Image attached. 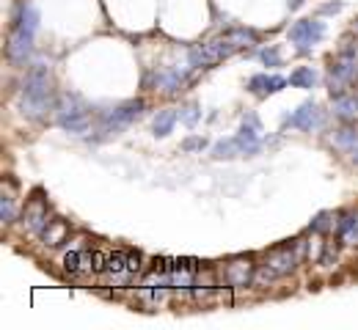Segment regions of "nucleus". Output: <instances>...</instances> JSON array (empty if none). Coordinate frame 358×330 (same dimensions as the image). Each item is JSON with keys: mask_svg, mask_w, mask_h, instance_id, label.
<instances>
[{"mask_svg": "<svg viewBox=\"0 0 358 330\" xmlns=\"http://www.w3.org/2000/svg\"><path fill=\"white\" fill-rule=\"evenodd\" d=\"M50 204L47 198H28L25 209H22V229L28 234H42L50 223Z\"/></svg>", "mask_w": 358, "mask_h": 330, "instance_id": "10", "label": "nucleus"}, {"mask_svg": "<svg viewBox=\"0 0 358 330\" xmlns=\"http://www.w3.org/2000/svg\"><path fill=\"white\" fill-rule=\"evenodd\" d=\"M143 107H146L143 99H130V102H124V105L108 110V113L102 116V121H99V133H102V135H113V133L130 127L135 119L143 116Z\"/></svg>", "mask_w": 358, "mask_h": 330, "instance_id": "7", "label": "nucleus"}, {"mask_svg": "<svg viewBox=\"0 0 358 330\" xmlns=\"http://www.w3.org/2000/svg\"><path fill=\"white\" fill-rule=\"evenodd\" d=\"M254 273H257V267H254V262L248 259V256H234V259H229L224 267V281L226 286H248V283H254Z\"/></svg>", "mask_w": 358, "mask_h": 330, "instance_id": "11", "label": "nucleus"}, {"mask_svg": "<svg viewBox=\"0 0 358 330\" xmlns=\"http://www.w3.org/2000/svg\"><path fill=\"white\" fill-rule=\"evenodd\" d=\"M303 239H295V242H289V245H278V248H273L268 256H265V264L254 273V283L257 286H268L273 283L275 278H284V276H289V273H295V267L301 264V259H303Z\"/></svg>", "mask_w": 358, "mask_h": 330, "instance_id": "4", "label": "nucleus"}, {"mask_svg": "<svg viewBox=\"0 0 358 330\" xmlns=\"http://www.w3.org/2000/svg\"><path fill=\"white\" fill-rule=\"evenodd\" d=\"M350 157H353V163H356V165H358V146H356V149H353V154H350Z\"/></svg>", "mask_w": 358, "mask_h": 330, "instance_id": "28", "label": "nucleus"}, {"mask_svg": "<svg viewBox=\"0 0 358 330\" xmlns=\"http://www.w3.org/2000/svg\"><path fill=\"white\" fill-rule=\"evenodd\" d=\"M14 218H17V198L11 190H6L0 198V220L8 226V223H14Z\"/></svg>", "mask_w": 358, "mask_h": 330, "instance_id": "21", "label": "nucleus"}, {"mask_svg": "<svg viewBox=\"0 0 358 330\" xmlns=\"http://www.w3.org/2000/svg\"><path fill=\"white\" fill-rule=\"evenodd\" d=\"M199 119H201V107L199 105H185V107H179V121L182 124H187V127H196L199 124Z\"/></svg>", "mask_w": 358, "mask_h": 330, "instance_id": "22", "label": "nucleus"}, {"mask_svg": "<svg viewBox=\"0 0 358 330\" xmlns=\"http://www.w3.org/2000/svg\"><path fill=\"white\" fill-rule=\"evenodd\" d=\"M331 143H334L339 151L353 154V149L358 146V133L353 130V127H342V130H336V133L331 135Z\"/></svg>", "mask_w": 358, "mask_h": 330, "instance_id": "19", "label": "nucleus"}, {"mask_svg": "<svg viewBox=\"0 0 358 330\" xmlns=\"http://www.w3.org/2000/svg\"><path fill=\"white\" fill-rule=\"evenodd\" d=\"M334 220H336V218H334L331 212H320V215L312 220V226H309V229H312L314 234H325L328 229H334Z\"/></svg>", "mask_w": 358, "mask_h": 330, "instance_id": "23", "label": "nucleus"}, {"mask_svg": "<svg viewBox=\"0 0 358 330\" xmlns=\"http://www.w3.org/2000/svg\"><path fill=\"white\" fill-rule=\"evenodd\" d=\"M58 99L52 91V77H50V69L45 63H36L31 66V72L25 75V83H22V91H20V110L25 119H45L50 110H55Z\"/></svg>", "mask_w": 358, "mask_h": 330, "instance_id": "1", "label": "nucleus"}, {"mask_svg": "<svg viewBox=\"0 0 358 330\" xmlns=\"http://www.w3.org/2000/svg\"><path fill=\"white\" fill-rule=\"evenodd\" d=\"M64 267H66V273H72V276H83V273H94V256H91V250H78V248H72L66 256H64Z\"/></svg>", "mask_w": 358, "mask_h": 330, "instance_id": "14", "label": "nucleus"}, {"mask_svg": "<svg viewBox=\"0 0 358 330\" xmlns=\"http://www.w3.org/2000/svg\"><path fill=\"white\" fill-rule=\"evenodd\" d=\"M356 33H358V22H356Z\"/></svg>", "mask_w": 358, "mask_h": 330, "instance_id": "29", "label": "nucleus"}, {"mask_svg": "<svg viewBox=\"0 0 358 330\" xmlns=\"http://www.w3.org/2000/svg\"><path fill=\"white\" fill-rule=\"evenodd\" d=\"M207 146V141L201 135H193V138H185L182 141V151H201Z\"/></svg>", "mask_w": 358, "mask_h": 330, "instance_id": "26", "label": "nucleus"}, {"mask_svg": "<svg viewBox=\"0 0 358 330\" xmlns=\"http://www.w3.org/2000/svg\"><path fill=\"white\" fill-rule=\"evenodd\" d=\"M127 273H141V253H138V250H135V253H130V256H127Z\"/></svg>", "mask_w": 358, "mask_h": 330, "instance_id": "27", "label": "nucleus"}, {"mask_svg": "<svg viewBox=\"0 0 358 330\" xmlns=\"http://www.w3.org/2000/svg\"><path fill=\"white\" fill-rule=\"evenodd\" d=\"M55 121L61 130L66 133H89L91 127V113L89 105L83 102V96L78 94H61L58 105H55Z\"/></svg>", "mask_w": 358, "mask_h": 330, "instance_id": "5", "label": "nucleus"}, {"mask_svg": "<svg viewBox=\"0 0 358 330\" xmlns=\"http://www.w3.org/2000/svg\"><path fill=\"white\" fill-rule=\"evenodd\" d=\"M39 237H42V242H45L47 248H58V245L69 242V223L61 220V218H52V220L47 223V229Z\"/></svg>", "mask_w": 358, "mask_h": 330, "instance_id": "15", "label": "nucleus"}, {"mask_svg": "<svg viewBox=\"0 0 358 330\" xmlns=\"http://www.w3.org/2000/svg\"><path fill=\"white\" fill-rule=\"evenodd\" d=\"M284 130H301V133H312L317 127H322V110L317 102H303L292 116H284L281 121Z\"/></svg>", "mask_w": 358, "mask_h": 330, "instance_id": "9", "label": "nucleus"}, {"mask_svg": "<svg viewBox=\"0 0 358 330\" xmlns=\"http://www.w3.org/2000/svg\"><path fill=\"white\" fill-rule=\"evenodd\" d=\"M289 86V77H281V75H268V72H262V75H254L251 80H248V91L257 96H270V94H278L281 89H287Z\"/></svg>", "mask_w": 358, "mask_h": 330, "instance_id": "12", "label": "nucleus"}, {"mask_svg": "<svg viewBox=\"0 0 358 330\" xmlns=\"http://www.w3.org/2000/svg\"><path fill=\"white\" fill-rule=\"evenodd\" d=\"M259 61L265 66H281V50H278V45H268L265 50H259Z\"/></svg>", "mask_w": 358, "mask_h": 330, "instance_id": "24", "label": "nucleus"}, {"mask_svg": "<svg viewBox=\"0 0 358 330\" xmlns=\"http://www.w3.org/2000/svg\"><path fill=\"white\" fill-rule=\"evenodd\" d=\"M334 116L342 119V121L358 119V96H353V94L334 96Z\"/></svg>", "mask_w": 358, "mask_h": 330, "instance_id": "18", "label": "nucleus"}, {"mask_svg": "<svg viewBox=\"0 0 358 330\" xmlns=\"http://www.w3.org/2000/svg\"><path fill=\"white\" fill-rule=\"evenodd\" d=\"M336 237L342 245H358V207L336 215Z\"/></svg>", "mask_w": 358, "mask_h": 330, "instance_id": "13", "label": "nucleus"}, {"mask_svg": "<svg viewBox=\"0 0 358 330\" xmlns=\"http://www.w3.org/2000/svg\"><path fill=\"white\" fill-rule=\"evenodd\" d=\"M356 75H358V58L353 47L342 50L336 58H331V66H328V89H331V96L345 94V89L353 86Z\"/></svg>", "mask_w": 358, "mask_h": 330, "instance_id": "6", "label": "nucleus"}, {"mask_svg": "<svg viewBox=\"0 0 358 330\" xmlns=\"http://www.w3.org/2000/svg\"><path fill=\"white\" fill-rule=\"evenodd\" d=\"M177 119H179V110H174V107L160 110V113L155 116V121H152V133H155V138H166V135H171Z\"/></svg>", "mask_w": 358, "mask_h": 330, "instance_id": "17", "label": "nucleus"}, {"mask_svg": "<svg viewBox=\"0 0 358 330\" xmlns=\"http://www.w3.org/2000/svg\"><path fill=\"white\" fill-rule=\"evenodd\" d=\"M289 86L292 89H303V91H309L317 86V72H314L312 66H298L292 75H289Z\"/></svg>", "mask_w": 358, "mask_h": 330, "instance_id": "20", "label": "nucleus"}, {"mask_svg": "<svg viewBox=\"0 0 358 330\" xmlns=\"http://www.w3.org/2000/svg\"><path fill=\"white\" fill-rule=\"evenodd\" d=\"M257 31L251 28H231L221 36L204 42V45H196L190 50V66L193 69H201V66H215L218 61H224L229 55H234L237 50L248 47V45H257Z\"/></svg>", "mask_w": 358, "mask_h": 330, "instance_id": "2", "label": "nucleus"}, {"mask_svg": "<svg viewBox=\"0 0 358 330\" xmlns=\"http://www.w3.org/2000/svg\"><path fill=\"white\" fill-rule=\"evenodd\" d=\"M287 36L298 47V52H312L314 45H320L322 36H325V22H320V20H301V22H295L289 28Z\"/></svg>", "mask_w": 358, "mask_h": 330, "instance_id": "8", "label": "nucleus"}, {"mask_svg": "<svg viewBox=\"0 0 358 330\" xmlns=\"http://www.w3.org/2000/svg\"><path fill=\"white\" fill-rule=\"evenodd\" d=\"M185 80H187V75H185V72H179V69L160 72V75H155V91L160 89L163 94H177Z\"/></svg>", "mask_w": 358, "mask_h": 330, "instance_id": "16", "label": "nucleus"}, {"mask_svg": "<svg viewBox=\"0 0 358 330\" xmlns=\"http://www.w3.org/2000/svg\"><path fill=\"white\" fill-rule=\"evenodd\" d=\"M325 245H328V242H320V237H314L312 242L306 245V256H309L312 262H317V264H320V259H322V250H325Z\"/></svg>", "mask_w": 358, "mask_h": 330, "instance_id": "25", "label": "nucleus"}, {"mask_svg": "<svg viewBox=\"0 0 358 330\" xmlns=\"http://www.w3.org/2000/svg\"><path fill=\"white\" fill-rule=\"evenodd\" d=\"M39 31V11L34 6H22L11 22L8 42H6V58L14 66H25L31 52H34V39Z\"/></svg>", "mask_w": 358, "mask_h": 330, "instance_id": "3", "label": "nucleus"}]
</instances>
